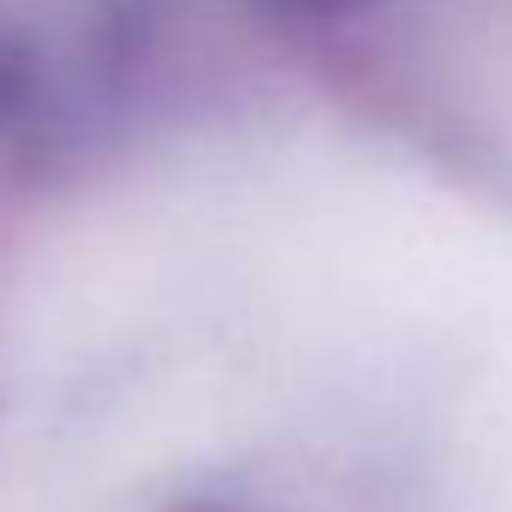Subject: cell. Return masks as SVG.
Here are the masks:
<instances>
[{
    "label": "cell",
    "instance_id": "cell-1",
    "mask_svg": "<svg viewBox=\"0 0 512 512\" xmlns=\"http://www.w3.org/2000/svg\"><path fill=\"white\" fill-rule=\"evenodd\" d=\"M30 96H36V66H30V54L12 36H0V131L24 120Z\"/></svg>",
    "mask_w": 512,
    "mask_h": 512
},
{
    "label": "cell",
    "instance_id": "cell-2",
    "mask_svg": "<svg viewBox=\"0 0 512 512\" xmlns=\"http://www.w3.org/2000/svg\"><path fill=\"white\" fill-rule=\"evenodd\" d=\"M268 6H292V12H340L352 0H268Z\"/></svg>",
    "mask_w": 512,
    "mask_h": 512
}]
</instances>
